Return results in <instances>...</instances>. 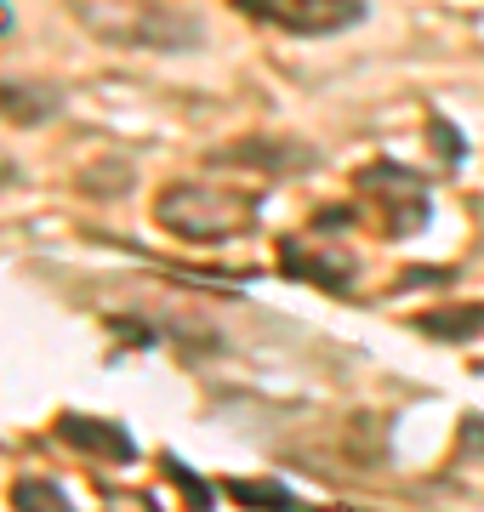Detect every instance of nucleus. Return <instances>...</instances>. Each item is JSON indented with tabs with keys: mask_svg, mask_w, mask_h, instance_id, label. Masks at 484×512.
I'll use <instances>...</instances> for the list:
<instances>
[{
	"mask_svg": "<svg viewBox=\"0 0 484 512\" xmlns=\"http://www.w3.org/2000/svg\"><path fill=\"white\" fill-rule=\"evenodd\" d=\"M257 194L228 183H171L154 194V222L188 245H234L257 228Z\"/></svg>",
	"mask_w": 484,
	"mask_h": 512,
	"instance_id": "obj_1",
	"label": "nucleus"
},
{
	"mask_svg": "<svg viewBox=\"0 0 484 512\" xmlns=\"http://www.w3.org/2000/svg\"><path fill=\"white\" fill-rule=\"evenodd\" d=\"M354 194H365L371 205H382V234L388 239H410L422 234L433 222V205H428V183L410 171V165H393V160H371L354 171Z\"/></svg>",
	"mask_w": 484,
	"mask_h": 512,
	"instance_id": "obj_2",
	"label": "nucleus"
},
{
	"mask_svg": "<svg viewBox=\"0 0 484 512\" xmlns=\"http://www.w3.org/2000/svg\"><path fill=\"white\" fill-rule=\"evenodd\" d=\"M240 18L262 23V29H280L297 40H331L348 35L354 23H365V0H228Z\"/></svg>",
	"mask_w": 484,
	"mask_h": 512,
	"instance_id": "obj_3",
	"label": "nucleus"
},
{
	"mask_svg": "<svg viewBox=\"0 0 484 512\" xmlns=\"http://www.w3.org/2000/svg\"><path fill=\"white\" fill-rule=\"evenodd\" d=\"M211 165H245V171H268V177H280V171H314L319 148L291 143V137H240V143L217 148Z\"/></svg>",
	"mask_w": 484,
	"mask_h": 512,
	"instance_id": "obj_4",
	"label": "nucleus"
},
{
	"mask_svg": "<svg viewBox=\"0 0 484 512\" xmlns=\"http://www.w3.org/2000/svg\"><path fill=\"white\" fill-rule=\"evenodd\" d=\"M63 86L57 80H29V74H0V126H46L63 114Z\"/></svg>",
	"mask_w": 484,
	"mask_h": 512,
	"instance_id": "obj_5",
	"label": "nucleus"
},
{
	"mask_svg": "<svg viewBox=\"0 0 484 512\" xmlns=\"http://www.w3.org/2000/svg\"><path fill=\"white\" fill-rule=\"evenodd\" d=\"M52 433L69 444V450H80V456L114 461V467H131V461H137V444H131V433L120 427V421H97V416L63 410V416L52 421Z\"/></svg>",
	"mask_w": 484,
	"mask_h": 512,
	"instance_id": "obj_6",
	"label": "nucleus"
},
{
	"mask_svg": "<svg viewBox=\"0 0 484 512\" xmlns=\"http://www.w3.org/2000/svg\"><path fill=\"white\" fill-rule=\"evenodd\" d=\"M410 325L422 330V336H433V342H473V336H484V302H439V308L416 313Z\"/></svg>",
	"mask_w": 484,
	"mask_h": 512,
	"instance_id": "obj_7",
	"label": "nucleus"
},
{
	"mask_svg": "<svg viewBox=\"0 0 484 512\" xmlns=\"http://www.w3.org/2000/svg\"><path fill=\"white\" fill-rule=\"evenodd\" d=\"M280 256H285V274L291 279H308V285H319V291H331V296H342L354 285V262L348 256H302L297 239H285Z\"/></svg>",
	"mask_w": 484,
	"mask_h": 512,
	"instance_id": "obj_8",
	"label": "nucleus"
},
{
	"mask_svg": "<svg viewBox=\"0 0 484 512\" xmlns=\"http://www.w3.org/2000/svg\"><path fill=\"white\" fill-rule=\"evenodd\" d=\"M223 490L240 501V507H262V512H314L308 501H297V495L285 490V484H274V478H223Z\"/></svg>",
	"mask_w": 484,
	"mask_h": 512,
	"instance_id": "obj_9",
	"label": "nucleus"
},
{
	"mask_svg": "<svg viewBox=\"0 0 484 512\" xmlns=\"http://www.w3.org/2000/svg\"><path fill=\"white\" fill-rule=\"evenodd\" d=\"M12 507L18 512H80L57 478H35V473H23L18 484H12Z\"/></svg>",
	"mask_w": 484,
	"mask_h": 512,
	"instance_id": "obj_10",
	"label": "nucleus"
},
{
	"mask_svg": "<svg viewBox=\"0 0 484 512\" xmlns=\"http://www.w3.org/2000/svg\"><path fill=\"white\" fill-rule=\"evenodd\" d=\"M160 467H166V478H177V490H183L188 512H211V490H205L200 473H188V461H177V456L166 450V456H160Z\"/></svg>",
	"mask_w": 484,
	"mask_h": 512,
	"instance_id": "obj_11",
	"label": "nucleus"
},
{
	"mask_svg": "<svg viewBox=\"0 0 484 512\" xmlns=\"http://www.w3.org/2000/svg\"><path fill=\"white\" fill-rule=\"evenodd\" d=\"M433 148H439V154H445V160L450 165H456V160H462V154H467V143H462V131H456V126H450V120H445V114H433Z\"/></svg>",
	"mask_w": 484,
	"mask_h": 512,
	"instance_id": "obj_12",
	"label": "nucleus"
},
{
	"mask_svg": "<svg viewBox=\"0 0 484 512\" xmlns=\"http://www.w3.org/2000/svg\"><path fill=\"white\" fill-rule=\"evenodd\" d=\"M348 222H354V205H319L314 228H348Z\"/></svg>",
	"mask_w": 484,
	"mask_h": 512,
	"instance_id": "obj_13",
	"label": "nucleus"
},
{
	"mask_svg": "<svg viewBox=\"0 0 484 512\" xmlns=\"http://www.w3.org/2000/svg\"><path fill=\"white\" fill-rule=\"evenodd\" d=\"M18 183H23L18 160H6V154H0V188H18Z\"/></svg>",
	"mask_w": 484,
	"mask_h": 512,
	"instance_id": "obj_14",
	"label": "nucleus"
},
{
	"mask_svg": "<svg viewBox=\"0 0 484 512\" xmlns=\"http://www.w3.org/2000/svg\"><path fill=\"white\" fill-rule=\"evenodd\" d=\"M6 29H12V12H6V0H0V35H6Z\"/></svg>",
	"mask_w": 484,
	"mask_h": 512,
	"instance_id": "obj_15",
	"label": "nucleus"
},
{
	"mask_svg": "<svg viewBox=\"0 0 484 512\" xmlns=\"http://www.w3.org/2000/svg\"><path fill=\"white\" fill-rule=\"evenodd\" d=\"M479 376H484V365H479Z\"/></svg>",
	"mask_w": 484,
	"mask_h": 512,
	"instance_id": "obj_16",
	"label": "nucleus"
}]
</instances>
